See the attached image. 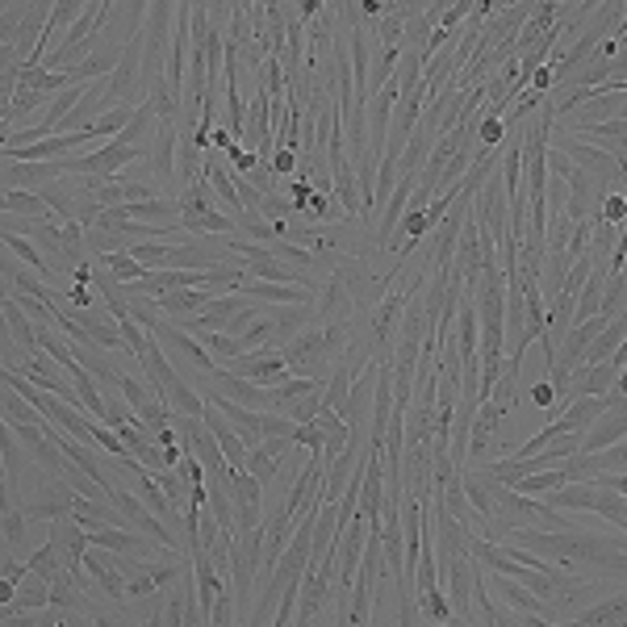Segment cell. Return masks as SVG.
Returning a JSON list of instances; mask_svg holds the SVG:
<instances>
[{"label":"cell","instance_id":"34","mask_svg":"<svg viewBox=\"0 0 627 627\" xmlns=\"http://www.w3.org/2000/svg\"><path fill=\"white\" fill-rule=\"evenodd\" d=\"M594 222H607V226H627V193L623 189H607V197H602V209Z\"/></svg>","mask_w":627,"mask_h":627},{"label":"cell","instance_id":"8","mask_svg":"<svg viewBox=\"0 0 627 627\" xmlns=\"http://www.w3.org/2000/svg\"><path fill=\"white\" fill-rule=\"evenodd\" d=\"M619 373L623 368L619 364H582V368H573L569 373V406L577 402V398H607V393L615 389V381H619Z\"/></svg>","mask_w":627,"mask_h":627},{"label":"cell","instance_id":"45","mask_svg":"<svg viewBox=\"0 0 627 627\" xmlns=\"http://www.w3.org/2000/svg\"><path fill=\"white\" fill-rule=\"evenodd\" d=\"M268 164H272V172H276V176H297L301 159H297V151H276V155L268 159Z\"/></svg>","mask_w":627,"mask_h":627},{"label":"cell","instance_id":"1","mask_svg":"<svg viewBox=\"0 0 627 627\" xmlns=\"http://www.w3.org/2000/svg\"><path fill=\"white\" fill-rule=\"evenodd\" d=\"M143 381H147V389L155 393L159 402H164L172 414H184V418H205V398L201 393L184 381L176 368H172V360L164 356V347H159V339H151L147 343V352H143Z\"/></svg>","mask_w":627,"mask_h":627},{"label":"cell","instance_id":"26","mask_svg":"<svg viewBox=\"0 0 627 627\" xmlns=\"http://www.w3.org/2000/svg\"><path fill=\"white\" fill-rule=\"evenodd\" d=\"M5 214H9V218H26V222H46V218H51V209H46L42 193L5 189Z\"/></svg>","mask_w":627,"mask_h":627},{"label":"cell","instance_id":"28","mask_svg":"<svg viewBox=\"0 0 627 627\" xmlns=\"http://www.w3.org/2000/svg\"><path fill=\"white\" fill-rule=\"evenodd\" d=\"M97 268H105L113 281H122V285H138L147 276V268L134 260L130 251H113V255H97Z\"/></svg>","mask_w":627,"mask_h":627},{"label":"cell","instance_id":"35","mask_svg":"<svg viewBox=\"0 0 627 627\" xmlns=\"http://www.w3.org/2000/svg\"><path fill=\"white\" fill-rule=\"evenodd\" d=\"M573 239V218L569 214H548V255H565Z\"/></svg>","mask_w":627,"mask_h":627},{"label":"cell","instance_id":"17","mask_svg":"<svg viewBox=\"0 0 627 627\" xmlns=\"http://www.w3.org/2000/svg\"><path fill=\"white\" fill-rule=\"evenodd\" d=\"M209 385H214L218 393H226L230 402L247 406V410H268V389H260L255 381H243V377H235V373H230V368H226V373L218 368V373L209 377Z\"/></svg>","mask_w":627,"mask_h":627},{"label":"cell","instance_id":"36","mask_svg":"<svg viewBox=\"0 0 627 627\" xmlns=\"http://www.w3.org/2000/svg\"><path fill=\"white\" fill-rule=\"evenodd\" d=\"M276 251V260H285L289 268H306V272H314L318 268V255L310 251V247H297V243H289V239H281L272 247Z\"/></svg>","mask_w":627,"mask_h":627},{"label":"cell","instance_id":"38","mask_svg":"<svg viewBox=\"0 0 627 627\" xmlns=\"http://www.w3.org/2000/svg\"><path fill=\"white\" fill-rule=\"evenodd\" d=\"M281 469H285V464H281V460H272L264 448H251V452H247V473H251L255 481H264V485H268Z\"/></svg>","mask_w":627,"mask_h":627},{"label":"cell","instance_id":"20","mask_svg":"<svg viewBox=\"0 0 627 627\" xmlns=\"http://www.w3.org/2000/svg\"><path fill=\"white\" fill-rule=\"evenodd\" d=\"M30 611H51V582H42V577H34V573L5 602V615H30Z\"/></svg>","mask_w":627,"mask_h":627},{"label":"cell","instance_id":"22","mask_svg":"<svg viewBox=\"0 0 627 627\" xmlns=\"http://www.w3.org/2000/svg\"><path fill=\"white\" fill-rule=\"evenodd\" d=\"M214 297H218L214 289H180V293H164V297H159V310L189 322V318H197Z\"/></svg>","mask_w":627,"mask_h":627},{"label":"cell","instance_id":"30","mask_svg":"<svg viewBox=\"0 0 627 627\" xmlns=\"http://www.w3.org/2000/svg\"><path fill=\"white\" fill-rule=\"evenodd\" d=\"M5 251L13 255V260H26V268H30V272H38L42 281H51V276H55V272H51V264H46V255H42L30 239H21V235H5Z\"/></svg>","mask_w":627,"mask_h":627},{"label":"cell","instance_id":"49","mask_svg":"<svg viewBox=\"0 0 627 627\" xmlns=\"http://www.w3.org/2000/svg\"><path fill=\"white\" fill-rule=\"evenodd\" d=\"M519 623H523V627H582L577 619H569V623H548V619H536V615H519Z\"/></svg>","mask_w":627,"mask_h":627},{"label":"cell","instance_id":"15","mask_svg":"<svg viewBox=\"0 0 627 627\" xmlns=\"http://www.w3.org/2000/svg\"><path fill=\"white\" fill-rule=\"evenodd\" d=\"M151 339H159V343H168V347H176V352L184 356V360H189L193 368H201V373L205 377H214L218 373V360L214 356H209L205 352V343L201 339H193V335H184L180 327H172V322H164V327H159Z\"/></svg>","mask_w":627,"mask_h":627},{"label":"cell","instance_id":"41","mask_svg":"<svg viewBox=\"0 0 627 627\" xmlns=\"http://www.w3.org/2000/svg\"><path fill=\"white\" fill-rule=\"evenodd\" d=\"M235 607H239V598H235V586H226L214 602V615H209V627H235Z\"/></svg>","mask_w":627,"mask_h":627},{"label":"cell","instance_id":"51","mask_svg":"<svg viewBox=\"0 0 627 627\" xmlns=\"http://www.w3.org/2000/svg\"><path fill=\"white\" fill-rule=\"evenodd\" d=\"M619 531H623V540H627V523H623V527H619Z\"/></svg>","mask_w":627,"mask_h":627},{"label":"cell","instance_id":"3","mask_svg":"<svg viewBox=\"0 0 627 627\" xmlns=\"http://www.w3.org/2000/svg\"><path fill=\"white\" fill-rule=\"evenodd\" d=\"M556 151H561L569 164H577L582 172H590V176L602 184V189H611V184H623V159H615L607 147H594V143H586V138H577V134H561Z\"/></svg>","mask_w":627,"mask_h":627},{"label":"cell","instance_id":"37","mask_svg":"<svg viewBox=\"0 0 627 627\" xmlns=\"http://www.w3.org/2000/svg\"><path fill=\"white\" fill-rule=\"evenodd\" d=\"M176 243H134L130 247V255H134V260L138 264H143L147 272H159V268H164V260H168V251H172Z\"/></svg>","mask_w":627,"mask_h":627},{"label":"cell","instance_id":"23","mask_svg":"<svg viewBox=\"0 0 627 627\" xmlns=\"http://www.w3.org/2000/svg\"><path fill=\"white\" fill-rule=\"evenodd\" d=\"M464 494H469V502H473V510L481 515V523H494L498 519V485L494 481H485L477 469H464Z\"/></svg>","mask_w":627,"mask_h":627},{"label":"cell","instance_id":"31","mask_svg":"<svg viewBox=\"0 0 627 627\" xmlns=\"http://www.w3.org/2000/svg\"><path fill=\"white\" fill-rule=\"evenodd\" d=\"M5 423H26V427H46V414L38 406H30L21 393H13L5 385Z\"/></svg>","mask_w":627,"mask_h":627},{"label":"cell","instance_id":"29","mask_svg":"<svg viewBox=\"0 0 627 627\" xmlns=\"http://www.w3.org/2000/svg\"><path fill=\"white\" fill-rule=\"evenodd\" d=\"M30 573L34 577H42V582H55L59 573H67V561H63V552H59V544H51V540H42V548L30 556Z\"/></svg>","mask_w":627,"mask_h":627},{"label":"cell","instance_id":"25","mask_svg":"<svg viewBox=\"0 0 627 627\" xmlns=\"http://www.w3.org/2000/svg\"><path fill=\"white\" fill-rule=\"evenodd\" d=\"M30 519L21 515V510H5V552H13V556H30L42 548V544H34V536H30Z\"/></svg>","mask_w":627,"mask_h":627},{"label":"cell","instance_id":"32","mask_svg":"<svg viewBox=\"0 0 627 627\" xmlns=\"http://www.w3.org/2000/svg\"><path fill=\"white\" fill-rule=\"evenodd\" d=\"M561 485H569V481H565V469H548V473H531V477H523V481L515 485V494L544 498V494H552V490H561Z\"/></svg>","mask_w":627,"mask_h":627},{"label":"cell","instance_id":"2","mask_svg":"<svg viewBox=\"0 0 627 627\" xmlns=\"http://www.w3.org/2000/svg\"><path fill=\"white\" fill-rule=\"evenodd\" d=\"M76 502H80V494L63 477L46 473V469H34V494L26 498V506H21V515H26L34 527H46V523L72 519Z\"/></svg>","mask_w":627,"mask_h":627},{"label":"cell","instance_id":"11","mask_svg":"<svg viewBox=\"0 0 627 627\" xmlns=\"http://www.w3.org/2000/svg\"><path fill=\"white\" fill-rule=\"evenodd\" d=\"M627 439V402H619L611 414H602L598 423L582 435V452L586 456H594V452H607V448H615V444H623Z\"/></svg>","mask_w":627,"mask_h":627},{"label":"cell","instance_id":"16","mask_svg":"<svg viewBox=\"0 0 627 627\" xmlns=\"http://www.w3.org/2000/svg\"><path fill=\"white\" fill-rule=\"evenodd\" d=\"M205 427H209V435H214L218 439V448L226 452V460H230V469H247V444H243V435L235 431V427H230L226 423V418L214 410V406H209L205 402Z\"/></svg>","mask_w":627,"mask_h":627},{"label":"cell","instance_id":"6","mask_svg":"<svg viewBox=\"0 0 627 627\" xmlns=\"http://www.w3.org/2000/svg\"><path fill=\"white\" fill-rule=\"evenodd\" d=\"M84 569H88L92 590H97V594H105L109 602H118V607H122V602H130V598H126V573H122V556H118V552L88 548Z\"/></svg>","mask_w":627,"mask_h":627},{"label":"cell","instance_id":"12","mask_svg":"<svg viewBox=\"0 0 627 627\" xmlns=\"http://www.w3.org/2000/svg\"><path fill=\"white\" fill-rule=\"evenodd\" d=\"M356 310V297H352V285H347V276L335 268L327 276V285L318 293V314H322V327L327 322H347V314Z\"/></svg>","mask_w":627,"mask_h":627},{"label":"cell","instance_id":"14","mask_svg":"<svg viewBox=\"0 0 627 627\" xmlns=\"http://www.w3.org/2000/svg\"><path fill=\"white\" fill-rule=\"evenodd\" d=\"M619 402H627V398H619V393H607V398H577L565 414H561V427L565 431H573V435H586L602 414H611Z\"/></svg>","mask_w":627,"mask_h":627},{"label":"cell","instance_id":"42","mask_svg":"<svg viewBox=\"0 0 627 627\" xmlns=\"http://www.w3.org/2000/svg\"><path fill=\"white\" fill-rule=\"evenodd\" d=\"M285 193H289V201H293V214H297V218H306V214H310V201H314L318 189H314L310 180H297V176H293Z\"/></svg>","mask_w":627,"mask_h":627},{"label":"cell","instance_id":"27","mask_svg":"<svg viewBox=\"0 0 627 627\" xmlns=\"http://www.w3.org/2000/svg\"><path fill=\"white\" fill-rule=\"evenodd\" d=\"M318 427H322V435H327V464H335L347 452V444H352V427H347L335 410H322Z\"/></svg>","mask_w":627,"mask_h":627},{"label":"cell","instance_id":"10","mask_svg":"<svg viewBox=\"0 0 627 627\" xmlns=\"http://www.w3.org/2000/svg\"><path fill=\"white\" fill-rule=\"evenodd\" d=\"M251 301L243 297V293H218L214 301H209V306L197 314V318H189L184 322V327H189L193 335H205V331H226V322L235 318L239 310H247Z\"/></svg>","mask_w":627,"mask_h":627},{"label":"cell","instance_id":"47","mask_svg":"<svg viewBox=\"0 0 627 627\" xmlns=\"http://www.w3.org/2000/svg\"><path fill=\"white\" fill-rule=\"evenodd\" d=\"M46 611H30V615H5V627H42Z\"/></svg>","mask_w":627,"mask_h":627},{"label":"cell","instance_id":"13","mask_svg":"<svg viewBox=\"0 0 627 627\" xmlns=\"http://www.w3.org/2000/svg\"><path fill=\"white\" fill-rule=\"evenodd\" d=\"M598 498H602V490L594 481H569V485H561V490L544 494L540 502L552 506V510H561V515H582V510H590V515H594Z\"/></svg>","mask_w":627,"mask_h":627},{"label":"cell","instance_id":"21","mask_svg":"<svg viewBox=\"0 0 627 627\" xmlns=\"http://www.w3.org/2000/svg\"><path fill=\"white\" fill-rule=\"evenodd\" d=\"M577 623L582 627H627V590L590 602V607L577 615Z\"/></svg>","mask_w":627,"mask_h":627},{"label":"cell","instance_id":"40","mask_svg":"<svg viewBox=\"0 0 627 627\" xmlns=\"http://www.w3.org/2000/svg\"><path fill=\"white\" fill-rule=\"evenodd\" d=\"M293 444L297 448H306L310 456H327V435H322V427H318V418H314V423H306V427H297L293 431Z\"/></svg>","mask_w":627,"mask_h":627},{"label":"cell","instance_id":"18","mask_svg":"<svg viewBox=\"0 0 627 627\" xmlns=\"http://www.w3.org/2000/svg\"><path fill=\"white\" fill-rule=\"evenodd\" d=\"M5 335H9V343H17L26 356L42 352V347H38V322H34L26 310H21L17 297H5Z\"/></svg>","mask_w":627,"mask_h":627},{"label":"cell","instance_id":"4","mask_svg":"<svg viewBox=\"0 0 627 627\" xmlns=\"http://www.w3.org/2000/svg\"><path fill=\"white\" fill-rule=\"evenodd\" d=\"M260 565H264V527L260 531H239L235 544H230V586H235L239 607H247V602H251Z\"/></svg>","mask_w":627,"mask_h":627},{"label":"cell","instance_id":"24","mask_svg":"<svg viewBox=\"0 0 627 627\" xmlns=\"http://www.w3.org/2000/svg\"><path fill=\"white\" fill-rule=\"evenodd\" d=\"M51 607H59L67 615H97V611H92V602H88V594H84V586L72 582L67 573H59L51 582Z\"/></svg>","mask_w":627,"mask_h":627},{"label":"cell","instance_id":"50","mask_svg":"<svg viewBox=\"0 0 627 627\" xmlns=\"http://www.w3.org/2000/svg\"><path fill=\"white\" fill-rule=\"evenodd\" d=\"M444 627H477V623H469V619H456V615H452V619H448Z\"/></svg>","mask_w":627,"mask_h":627},{"label":"cell","instance_id":"19","mask_svg":"<svg viewBox=\"0 0 627 627\" xmlns=\"http://www.w3.org/2000/svg\"><path fill=\"white\" fill-rule=\"evenodd\" d=\"M360 373L364 368H356L352 360H339L335 368H331V377H327V389H322V398H327V410H335V414H343V406H347V398H352V389H356V381H360Z\"/></svg>","mask_w":627,"mask_h":627},{"label":"cell","instance_id":"5","mask_svg":"<svg viewBox=\"0 0 627 627\" xmlns=\"http://www.w3.org/2000/svg\"><path fill=\"white\" fill-rule=\"evenodd\" d=\"M230 502H235V536L239 531H260L264 527V481H255L247 469H235Z\"/></svg>","mask_w":627,"mask_h":627},{"label":"cell","instance_id":"43","mask_svg":"<svg viewBox=\"0 0 627 627\" xmlns=\"http://www.w3.org/2000/svg\"><path fill=\"white\" fill-rule=\"evenodd\" d=\"M544 197H548V214H565L569 209V184L548 172V193Z\"/></svg>","mask_w":627,"mask_h":627},{"label":"cell","instance_id":"9","mask_svg":"<svg viewBox=\"0 0 627 627\" xmlns=\"http://www.w3.org/2000/svg\"><path fill=\"white\" fill-rule=\"evenodd\" d=\"M176 159H180V122H159V134H155V143H151V176L155 180H164L172 184L176 180Z\"/></svg>","mask_w":627,"mask_h":627},{"label":"cell","instance_id":"46","mask_svg":"<svg viewBox=\"0 0 627 627\" xmlns=\"http://www.w3.org/2000/svg\"><path fill=\"white\" fill-rule=\"evenodd\" d=\"M594 485H602V490H611V494L627 498V473H607V477H594Z\"/></svg>","mask_w":627,"mask_h":627},{"label":"cell","instance_id":"7","mask_svg":"<svg viewBox=\"0 0 627 627\" xmlns=\"http://www.w3.org/2000/svg\"><path fill=\"white\" fill-rule=\"evenodd\" d=\"M235 377H243V381H255L260 389H276V385H285L293 373H289V364H285V356L281 352H247V356H239L235 364H226Z\"/></svg>","mask_w":627,"mask_h":627},{"label":"cell","instance_id":"44","mask_svg":"<svg viewBox=\"0 0 627 627\" xmlns=\"http://www.w3.org/2000/svg\"><path fill=\"white\" fill-rule=\"evenodd\" d=\"M155 594H164L147 573H138V577H130L126 582V598H155Z\"/></svg>","mask_w":627,"mask_h":627},{"label":"cell","instance_id":"48","mask_svg":"<svg viewBox=\"0 0 627 627\" xmlns=\"http://www.w3.org/2000/svg\"><path fill=\"white\" fill-rule=\"evenodd\" d=\"M531 402H536V406H548V410H552V406H556V389H552L548 381H540L536 389H531Z\"/></svg>","mask_w":627,"mask_h":627},{"label":"cell","instance_id":"33","mask_svg":"<svg viewBox=\"0 0 627 627\" xmlns=\"http://www.w3.org/2000/svg\"><path fill=\"white\" fill-rule=\"evenodd\" d=\"M201 343H205V352H209V356H214V360H226V364H235L239 356H247L243 339H230V335H222V331H205Z\"/></svg>","mask_w":627,"mask_h":627},{"label":"cell","instance_id":"39","mask_svg":"<svg viewBox=\"0 0 627 627\" xmlns=\"http://www.w3.org/2000/svg\"><path fill=\"white\" fill-rule=\"evenodd\" d=\"M590 243H594V218L590 222H573V239H569V247H565V255L577 264V260H586L590 255Z\"/></svg>","mask_w":627,"mask_h":627}]
</instances>
